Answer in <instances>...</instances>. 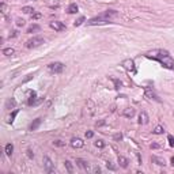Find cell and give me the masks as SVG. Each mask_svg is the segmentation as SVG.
Segmentation results:
<instances>
[{
	"mask_svg": "<svg viewBox=\"0 0 174 174\" xmlns=\"http://www.w3.org/2000/svg\"><path fill=\"white\" fill-rule=\"evenodd\" d=\"M147 59L156 60L161 63V65H163L167 69H174V59L170 56V53L165 49H154L146 55Z\"/></svg>",
	"mask_w": 174,
	"mask_h": 174,
	"instance_id": "cell-1",
	"label": "cell"
},
{
	"mask_svg": "<svg viewBox=\"0 0 174 174\" xmlns=\"http://www.w3.org/2000/svg\"><path fill=\"white\" fill-rule=\"evenodd\" d=\"M117 16V12L114 10H108L106 12H103L102 15L95 16V18H91L90 21H87V25L88 26H95V25H106V23H110L112 18H116Z\"/></svg>",
	"mask_w": 174,
	"mask_h": 174,
	"instance_id": "cell-2",
	"label": "cell"
},
{
	"mask_svg": "<svg viewBox=\"0 0 174 174\" xmlns=\"http://www.w3.org/2000/svg\"><path fill=\"white\" fill-rule=\"evenodd\" d=\"M42 44H45V40L42 37H33L31 40H29V41L26 42V48H29V49H31V48H38Z\"/></svg>",
	"mask_w": 174,
	"mask_h": 174,
	"instance_id": "cell-3",
	"label": "cell"
},
{
	"mask_svg": "<svg viewBox=\"0 0 174 174\" xmlns=\"http://www.w3.org/2000/svg\"><path fill=\"white\" fill-rule=\"evenodd\" d=\"M48 69L52 72V74H61L64 71V64L63 63H59V61H55V63H51L48 65Z\"/></svg>",
	"mask_w": 174,
	"mask_h": 174,
	"instance_id": "cell-4",
	"label": "cell"
},
{
	"mask_svg": "<svg viewBox=\"0 0 174 174\" xmlns=\"http://www.w3.org/2000/svg\"><path fill=\"white\" fill-rule=\"evenodd\" d=\"M144 91H146V97H147V98L154 99V101H156V102H161V98L158 97V94L155 92L154 88H151V87H146V88H144Z\"/></svg>",
	"mask_w": 174,
	"mask_h": 174,
	"instance_id": "cell-5",
	"label": "cell"
},
{
	"mask_svg": "<svg viewBox=\"0 0 174 174\" xmlns=\"http://www.w3.org/2000/svg\"><path fill=\"white\" fill-rule=\"evenodd\" d=\"M121 65L127 69V71L132 72V74H135L136 72V67H135V63H133V60H131V59H127V60H124L123 64Z\"/></svg>",
	"mask_w": 174,
	"mask_h": 174,
	"instance_id": "cell-6",
	"label": "cell"
},
{
	"mask_svg": "<svg viewBox=\"0 0 174 174\" xmlns=\"http://www.w3.org/2000/svg\"><path fill=\"white\" fill-rule=\"evenodd\" d=\"M44 166H45L46 173H53V171H55V163H53L51 161V158H48V156L44 158Z\"/></svg>",
	"mask_w": 174,
	"mask_h": 174,
	"instance_id": "cell-7",
	"label": "cell"
},
{
	"mask_svg": "<svg viewBox=\"0 0 174 174\" xmlns=\"http://www.w3.org/2000/svg\"><path fill=\"white\" fill-rule=\"evenodd\" d=\"M51 27L53 29V30H56V31L65 30V25H64L63 22H60V21H53V22H51Z\"/></svg>",
	"mask_w": 174,
	"mask_h": 174,
	"instance_id": "cell-8",
	"label": "cell"
},
{
	"mask_svg": "<svg viewBox=\"0 0 174 174\" xmlns=\"http://www.w3.org/2000/svg\"><path fill=\"white\" fill-rule=\"evenodd\" d=\"M71 146L74 147V148H82L83 146H84V142L79 138H74L71 140Z\"/></svg>",
	"mask_w": 174,
	"mask_h": 174,
	"instance_id": "cell-9",
	"label": "cell"
},
{
	"mask_svg": "<svg viewBox=\"0 0 174 174\" xmlns=\"http://www.w3.org/2000/svg\"><path fill=\"white\" fill-rule=\"evenodd\" d=\"M148 114L146 112H142L140 114H139V124L140 125H146V124H148Z\"/></svg>",
	"mask_w": 174,
	"mask_h": 174,
	"instance_id": "cell-10",
	"label": "cell"
},
{
	"mask_svg": "<svg viewBox=\"0 0 174 174\" xmlns=\"http://www.w3.org/2000/svg\"><path fill=\"white\" fill-rule=\"evenodd\" d=\"M76 165L79 167H82L83 170H87V171L90 170V165H88V162H86L84 159H80V158L76 159Z\"/></svg>",
	"mask_w": 174,
	"mask_h": 174,
	"instance_id": "cell-11",
	"label": "cell"
},
{
	"mask_svg": "<svg viewBox=\"0 0 174 174\" xmlns=\"http://www.w3.org/2000/svg\"><path fill=\"white\" fill-rule=\"evenodd\" d=\"M151 162L155 165H158V166H165L166 165V162H165V159L163 158H159V156H151Z\"/></svg>",
	"mask_w": 174,
	"mask_h": 174,
	"instance_id": "cell-12",
	"label": "cell"
},
{
	"mask_svg": "<svg viewBox=\"0 0 174 174\" xmlns=\"http://www.w3.org/2000/svg\"><path fill=\"white\" fill-rule=\"evenodd\" d=\"M135 109L133 108H127L123 112V114H124V117H127V118H132L133 116H135Z\"/></svg>",
	"mask_w": 174,
	"mask_h": 174,
	"instance_id": "cell-13",
	"label": "cell"
},
{
	"mask_svg": "<svg viewBox=\"0 0 174 174\" xmlns=\"http://www.w3.org/2000/svg\"><path fill=\"white\" fill-rule=\"evenodd\" d=\"M118 163H120V166H121V167L127 169V167H128L129 161L125 158V156H121V155H120V156H118Z\"/></svg>",
	"mask_w": 174,
	"mask_h": 174,
	"instance_id": "cell-14",
	"label": "cell"
},
{
	"mask_svg": "<svg viewBox=\"0 0 174 174\" xmlns=\"http://www.w3.org/2000/svg\"><path fill=\"white\" fill-rule=\"evenodd\" d=\"M16 106V101L14 98H8L5 102V109H14Z\"/></svg>",
	"mask_w": 174,
	"mask_h": 174,
	"instance_id": "cell-15",
	"label": "cell"
},
{
	"mask_svg": "<svg viewBox=\"0 0 174 174\" xmlns=\"http://www.w3.org/2000/svg\"><path fill=\"white\" fill-rule=\"evenodd\" d=\"M37 102H40V101H37V94L34 91L30 92V98H29V105H36Z\"/></svg>",
	"mask_w": 174,
	"mask_h": 174,
	"instance_id": "cell-16",
	"label": "cell"
},
{
	"mask_svg": "<svg viewBox=\"0 0 174 174\" xmlns=\"http://www.w3.org/2000/svg\"><path fill=\"white\" fill-rule=\"evenodd\" d=\"M40 124H41V118H36V120L30 124V127H29V128H30V131H36V129L40 127Z\"/></svg>",
	"mask_w": 174,
	"mask_h": 174,
	"instance_id": "cell-17",
	"label": "cell"
},
{
	"mask_svg": "<svg viewBox=\"0 0 174 174\" xmlns=\"http://www.w3.org/2000/svg\"><path fill=\"white\" fill-rule=\"evenodd\" d=\"M12 151H14V146H12V143L5 144V148H4L5 155H8V156H11V155H12Z\"/></svg>",
	"mask_w": 174,
	"mask_h": 174,
	"instance_id": "cell-18",
	"label": "cell"
},
{
	"mask_svg": "<svg viewBox=\"0 0 174 174\" xmlns=\"http://www.w3.org/2000/svg\"><path fill=\"white\" fill-rule=\"evenodd\" d=\"M78 10H79V8H78V5L75 4V3L69 4V7H68V12H69V14H76Z\"/></svg>",
	"mask_w": 174,
	"mask_h": 174,
	"instance_id": "cell-19",
	"label": "cell"
},
{
	"mask_svg": "<svg viewBox=\"0 0 174 174\" xmlns=\"http://www.w3.org/2000/svg\"><path fill=\"white\" fill-rule=\"evenodd\" d=\"M64 166H65V169H67V171H68V173H72V171H74L72 163L69 162V161H65V162H64Z\"/></svg>",
	"mask_w": 174,
	"mask_h": 174,
	"instance_id": "cell-20",
	"label": "cell"
},
{
	"mask_svg": "<svg viewBox=\"0 0 174 174\" xmlns=\"http://www.w3.org/2000/svg\"><path fill=\"white\" fill-rule=\"evenodd\" d=\"M40 26L38 25H33V26H30L29 29H27V33H34V31H40Z\"/></svg>",
	"mask_w": 174,
	"mask_h": 174,
	"instance_id": "cell-21",
	"label": "cell"
},
{
	"mask_svg": "<svg viewBox=\"0 0 174 174\" xmlns=\"http://www.w3.org/2000/svg\"><path fill=\"white\" fill-rule=\"evenodd\" d=\"M88 171H91V173H94V174H98V173H101V167L94 165V166H91V167H90V170H88Z\"/></svg>",
	"mask_w": 174,
	"mask_h": 174,
	"instance_id": "cell-22",
	"label": "cell"
},
{
	"mask_svg": "<svg viewBox=\"0 0 174 174\" xmlns=\"http://www.w3.org/2000/svg\"><path fill=\"white\" fill-rule=\"evenodd\" d=\"M16 114H18V110H14V112L11 113V116L8 117V120H7V121H8V124H12V123H14V118L16 117Z\"/></svg>",
	"mask_w": 174,
	"mask_h": 174,
	"instance_id": "cell-23",
	"label": "cell"
},
{
	"mask_svg": "<svg viewBox=\"0 0 174 174\" xmlns=\"http://www.w3.org/2000/svg\"><path fill=\"white\" fill-rule=\"evenodd\" d=\"M3 55L11 56V55H14V49H12V48H5V49H3Z\"/></svg>",
	"mask_w": 174,
	"mask_h": 174,
	"instance_id": "cell-24",
	"label": "cell"
},
{
	"mask_svg": "<svg viewBox=\"0 0 174 174\" xmlns=\"http://www.w3.org/2000/svg\"><path fill=\"white\" fill-rule=\"evenodd\" d=\"M22 12H25V14H33L34 12V8L33 7H23L22 8Z\"/></svg>",
	"mask_w": 174,
	"mask_h": 174,
	"instance_id": "cell-25",
	"label": "cell"
},
{
	"mask_svg": "<svg viewBox=\"0 0 174 174\" xmlns=\"http://www.w3.org/2000/svg\"><path fill=\"white\" fill-rule=\"evenodd\" d=\"M154 133H155V135H161V133H163V127H161V125H158L156 128L154 129Z\"/></svg>",
	"mask_w": 174,
	"mask_h": 174,
	"instance_id": "cell-26",
	"label": "cell"
},
{
	"mask_svg": "<svg viewBox=\"0 0 174 174\" xmlns=\"http://www.w3.org/2000/svg\"><path fill=\"white\" fill-rule=\"evenodd\" d=\"M106 167H108L109 170H112V171H116V170H117V167H116L112 162H108V163H106Z\"/></svg>",
	"mask_w": 174,
	"mask_h": 174,
	"instance_id": "cell-27",
	"label": "cell"
},
{
	"mask_svg": "<svg viewBox=\"0 0 174 174\" xmlns=\"http://www.w3.org/2000/svg\"><path fill=\"white\" fill-rule=\"evenodd\" d=\"M95 147H98V148H103V147H105L103 140H98V142H95Z\"/></svg>",
	"mask_w": 174,
	"mask_h": 174,
	"instance_id": "cell-28",
	"label": "cell"
},
{
	"mask_svg": "<svg viewBox=\"0 0 174 174\" xmlns=\"http://www.w3.org/2000/svg\"><path fill=\"white\" fill-rule=\"evenodd\" d=\"M113 82H114V88H116V90H118V88H120V87H121V84H123V83L120 82V80H117V79H113Z\"/></svg>",
	"mask_w": 174,
	"mask_h": 174,
	"instance_id": "cell-29",
	"label": "cell"
},
{
	"mask_svg": "<svg viewBox=\"0 0 174 174\" xmlns=\"http://www.w3.org/2000/svg\"><path fill=\"white\" fill-rule=\"evenodd\" d=\"M83 22H84V16H80V18H79V19L75 22V26H80Z\"/></svg>",
	"mask_w": 174,
	"mask_h": 174,
	"instance_id": "cell-30",
	"label": "cell"
},
{
	"mask_svg": "<svg viewBox=\"0 0 174 174\" xmlns=\"http://www.w3.org/2000/svg\"><path fill=\"white\" fill-rule=\"evenodd\" d=\"M167 139H169V144L171 146V147H174V136L173 135H169V138Z\"/></svg>",
	"mask_w": 174,
	"mask_h": 174,
	"instance_id": "cell-31",
	"label": "cell"
},
{
	"mask_svg": "<svg viewBox=\"0 0 174 174\" xmlns=\"http://www.w3.org/2000/svg\"><path fill=\"white\" fill-rule=\"evenodd\" d=\"M55 146H59V147H63V146H65V143H63L61 140H56V142H53Z\"/></svg>",
	"mask_w": 174,
	"mask_h": 174,
	"instance_id": "cell-32",
	"label": "cell"
},
{
	"mask_svg": "<svg viewBox=\"0 0 174 174\" xmlns=\"http://www.w3.org/2000/svg\"><path fill=\"white\" fill-rule=\"evenodd\" d=\"M92 136H94V132H92V131H87L86 132V138L87 139H91Z\"/></svg>",
	"mask_w": 174,
	"mask_h": 174,
	"instance_id": "cell-33",
	"label": "cell"
},
{
	"mask_svg": "<svg viewBox=\"0 0 174 174\" xmlns=\"http://www.w3.org/2000/svg\"><path fill=\"white\" fill-rule=\"evenodd\" d=\"M25 25V21H23V19H18V21H16V26H23Z\"/></svg>",
	"mask_w": 174,
	"mask_h": 174,
	"instance_id": "cell-34",
	"label": "cell"
},
{
	"mask_svg": "<svg viewBox=\"0 0 174 174\" xmlns=\"http://www.w3.org/2000/svg\"><path fill=\"white\" fill-rule=\"evenodd\" d=\"M123 139V135L121 133H117V135H114V140H121Z\"/></svg>",
	"mask_w": 174,
	"mask_h": 174,
	"instance_id": "cell-35",
	"label": "cell"
},
{
	"mask_svg": "<svg viewBox=\"0 0 174 174\" xmlns=\"http://www.w3.org/2000/svg\"><path fill=\"white\" fill-rule=\"evenodd\" d=\"M31 16H33V19H40L41 18V14H34V15L31 14Z\"/></svg>",
	"mask_w": 174,
	"mask_h": 174,
	"instance_id": "cell-36",
	"label": "cell"
},
{
	"mask_svg": "<svg viewBox=\"0 0 174 174\" xmlns=\"http://www.w3.org/2000/svg\"><path fill=\"white\" fill-rule=\"evenodd\" d=\"M0 8H1V12H5V3H1L0 4Z\"/></svg>",
	"mask_w": 174,
	"mask_h": 174,
	"instance_id": "cell-37",
	"label": "cell"
},
{
	"mask_svg": "<svg viewBox=\"0 0 174 174\" xmlns=\"http://www.w3.org/2000/svg\"><path fill=\"white\" fill-rule=\"evenodd\" d=\"M27 156H29V158H34V154L31 152L30 150H27Z\"/></svg>",
	"mask_w": 174,
	"mask_h": 174,
	"instance_id": "cell-38",
	"label": "cell"
},
{
	"mask_svg": "<svg viewBox=\"0 0 174 174\" xmlns=\"http://www.w3.org/2000/svg\"><path fill=\"white\" fill-rule=\"evenodd\" d=\"M159 144H151V148H158Z\"/></svg>",
	"mask_w": 174,
	"mask_h": 174,
	"instance_id": "cell-39",
	"label": "cell"
},
{
	"mask_svg": "<svg viewBox=\"0 0 174 174\" xmlns=\"http://www.w3.org/2000/svg\"><path fill=\"white\" fill-rule=\"evenodd\" d=\"M170 162H171V165H173V166H174V156H173V158H171V159H170Z\"/></svg>",
	"mask_w": 174,
	"mask_h": 174,
	"instance_id": "cell-40",
	"label": "cell"
},
{
	"mask_svg": "<svg viewBox=\"0 0 174 174\" xmlns=\"http://www.w3.org/2000/svg\"><path fill=\"white\" fill-rule=\"evenodd\" d=\"M29 1H30V0H29Z\"/></svg>",
	"mask_w": 174,
	"mask_h": 174,
	"instance_id": "cell-41",
	"label": "cell"
}]
</instances>
